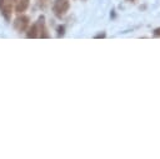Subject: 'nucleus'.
I'll list each match as a JSON object with an SVG mask.
<instances>
[{
  "label": "nucleus",
  "mask_w": 160,
  "mask_h": 159,
  "mask_svg": "<svg viewBox=\"0 0 160 159\" xmlns=\"http://www.w3.org/2000/svg\"><path fill=\"white\" fill-rule=\"evenodd\" d=\"M70 8L69 0H55L52 4V11L58 18L64 16Z\"/></svg>",
  "instance_id": "nucleus-1"
},
{
  "label": "nucleus",
  "mask_w": 160,
  "mask_h": 159,
  "mask_svg": "<svg viewBox=\"0 0 160 159\" xmlns=\"http://www.w3.org/2000/svg\"><path fill=\"white\" fill-rule=\"evenodd\" d=\"M0 11L6 21H10L12 13V3L11 0H0Z\"/></svg>",
  "instance_id": "nucleus-2"
},
{
  "label": "nucleus",
  "mask_w": 160,
  "mask_h": 159,
  "mask_svg": "<svg viewBox=\"0 0 160 159\" xmlns=\"http://www.w3.org/2000/svg\"><path fill=\"white\" fill-rule=\"evenodd\" d=\"M28 26H29V18H28L26 15H20V16H18V18L15 19V21H14V28H15V30L19 31V33L25 31V30L28 29Z\"/></svg>",
  "instance_id": "nucleus-3"
},
{
  "label": "nucleus",
  "mask_w": 160,
  "mask_h": 159,
  "mask_svg": "<svg viewBox=\"0 0 160 159\" xmlns=\"http://www.w3.org/2000/svg\"><path fill=\"white\" fill-rule=\"evenodd\" d=\"M45 18L44 16H40L39 18V21L36 23L38 24V28H39V38H41V39H48V38H50V34L48 33V29H46V26H45Z\"/></svg>",
  "instance_id": "nucleus-4"
},
{
  "label": "nucleus",
  "mask_w": 160,
  "mask_h": 159,
  "mask_svg": "<svg viewBox=\"0 0 160 159\" xmlns=\"http://www.w3.org/2000/svg\"><path fill=\"white\" fill-rule=\"evenodd\" d=\"M29 4H30V0H18L16 1V5H15L16 13H19V14L24 13L29 8Z\"/></svg>",
  "instance_id": "nucleus-5"
},
{
  "label": "nucleus",
  "mask_w": 160,
  "mask_h": 159,
  "mask_svg": "<svg viewBox=\"0 0 160 159\" xmlns=\"http://www.w3.org/2000/svg\"><path fill=\"white\" fill-rule=\"evenodd\" d=\"M26 36H28L29 39H35V38H39V28H38V24H34V25H31V26L29 28Z\"/></svg>",
  "instance_id": "nucleus-6"
},
{
  "label": "nucleus",
  "mask_w": 160,
  "mask_h": 159,
  "mask_svg": "<svg viewBox=\"0 0 160 159\" xmlns=\"http://www.w3.org/2000/svg\"><path fill=\"white\" fill-rule=\"evenodd\" d=\"M65 34V25H59L58 26V36H62Z\"/></svg>",
  "instance_id": "nucleus-7"
},
{
  "label": "nucleus",
  "mask_w": 160,
  "mask_h": 159,
  "mask_svg": "<svg viewBox=\"0 0 160 159\" xmlns=\"http://www.w3.org/2000/svg\"><path fill=\"white\" fill-rule=\"evenodd\" d=\"M94 38H95V39H104V38H106V33H105V31H101V33L94 35Z\"/></svg>",
  "instance_id": "nucleus-8"
},
{
  "label": "nucleus",
  "mask_w": 160,
  "mask_h": 159,
  "mask_svg": "<svg viewBox=\"0 0 160 159\" xmlns=\"http://www.w3.org/2000/svg\"><path fill=\"white\" fill-rule=\"evenodd\" d=\"M152 34H154V36H160V26H159V28H156V29H154Z\"/></svg>",
  "instance_id": "nucleus-9"
},
{
  "label": "nucleus",
  "mask_w": 160,
  "mask_h": 159,
  "mask_svg": "<svg viewBox=\"0 0 160 159\" xmlns=\"http://www.w3.org/2000/svg\"><path fill=\"white\" fill-rule=\"evenodd\" d=\"M126 1H130V3H134V1H136V0H126Z\"/></svg>",
  "instance_id": "nucleus-10"
}]
</instances>
